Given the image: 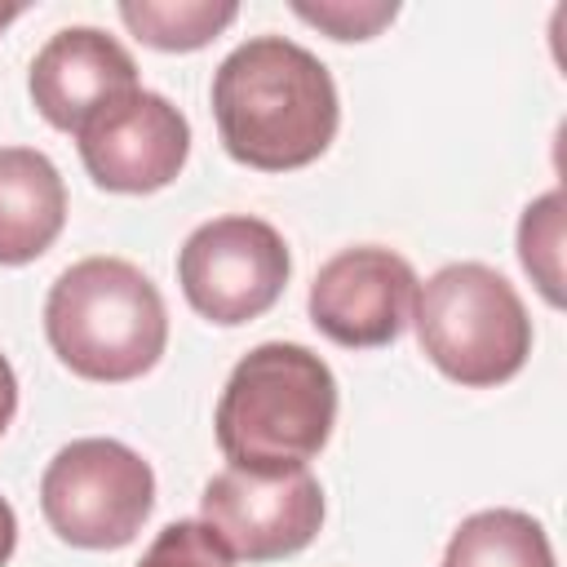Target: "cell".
Returning a JSON list of instances; mask_svg holds the SVG:
<instances>
[{
	"instance_id": "cell-9",
	"label": "cell",
	"mask_w": 567,
	"mask_h": 567,
	"mask_svg": "<svg viewBox=\"0 0 567 567\" xmlns=\"http://www.w3.org/2000/svg\"><path fill=\"white\" fill-rule=\"evenodd\" d=\"M416 270L408 257L381 244H354L328 257L310 284V323L346 346V350H377L390 346L416 306Z\"/></svg>"
},
{
	"instance_id": "cell-15",
	"label": "cell",
	"mask_w": 567,
	"mask_h": 567,
	"mask_svg": "<svg viewBox=\"0 0 567 567\" xmlns=\"http://www.w3.org/2000/svg\"><path fill=\"white\" fill-rule=\"evenodd\" d=\"M292 13L332 40H372L399 18L394 0H292Z\"/></svg>"
},
{
	"instance_id": "cell-8",
	"label": "cell",
	"mask_w": 567,
	"mask_h": 567,
	"mask_svg": "<svg viewBox=\"0 0 567 567\" xmlns=\"http://www.w3.org/2000/svg\"><path fill=\"white\" fill-rule=\"evenodd\" d=\"M75 146L89 177L102 190L151 195L182 173L190 155V124L164 93L137 84L124 97L93 111L80 124Z\"/></svg>"
},
{
	"instance_id": "cell-18",
	"label": "cell",
	"mask_w": 567,
	"mask_h": 567,
	"mask_svg": "<svg viewBox=\"0 0 567 567\" xmlns=\"http://www.w3.org/2000/svg\"><path fill=\"white\" fill-rule=\"evenodd\" d=\"M13 549H18V514H13V505L0 496V567L13 558Z\"/></svg>"
},
{
	"instance_id": "cell-13",
	"label": "cell",
	"mask_w": 567,
	"mask_h": 567,
	"mask_svg": "<svg viewBox=\"0 0 567 567\" xmlns=\"http://www.w3.org/2000/svg\"><path fill=\"white\" fill-rule=\"evenodd\" d=\"M124 27L164 53H195L217 40L235 18V0H120Z\"/></svg>"
},
{
	"instance_id": "cell-2",
	"label": "cell",
	"mask_w": 567,
	"mask_h": 567,
	"mask_svg": "<svg viewBox=\"0 0 567 567\" xmlns=\"http://www.w3.org/2000/svg\"><path fill=\"white\" fill-rule=\"evenodd\" d=\"M337 425V377L297 341H261L248 350L217 399L213 430L230 470L288 474L323 452Z\"/></svg>"
},
{
	"instance_id": "cell-17",
	"label": "cell",
	"mask_w": 567,
	"mask_h": 567,
	"mask_svg": "<svg viewBox=\"0 0 567 567\" xmlns=\"http://www.w3.org/2000/svg\"><path fill=\"white\" fill-rule=\"evenodd\" d=\"M13 412H18V372H13V363L0 354V434L9 430Z\"/></svg>"
},
{
	"instance_id": "cell-11",
	"label": "cell",
	"mask_w": 567,
	"mask_h": 567,
	"mask_svg": "<svg viewBox=\"0 0 567 567\" xmlns=\"http://www.w3.org/2000/svg\"><path fill=\"white\" fill-rule=\"evenodd\" d=\"M66 226V186L35 146H0V266H27Z\"/></svg>"
},
{
	"instance_id": "cell-3",
	"label": "cell",
	"mask_w": 567,
	"mask_h": 567,
	"mask_svg": "<svg viewBox=\"0 0 567 567\" xmlns=\"http://www.w3.org/2000/svg\"><path fill=\"white\" fill-rule=\"evenodd\" d=\"M44 337L84 381H137L168 346V310L151 275L124 257L66 266L44 297Z\"/></svg>"
},
{
	"instance_id": "cell-19",
	"label": "cell",
	"mask_w": 567,
	"mask_h": 567,
	"mask_svg": "<svg viewBox=\"0 0 567 567\" xmlns=\"http://www.w3.org/2000/svg\"><path fill=\"white\" fill-rule=\"evenodd\" d=\"M22 18V4H0V31L9 27V22H18Z\"/></svg>"
},
{
	"instance_id": "cell-10",
	"label": "cell",
	"mask_w": 567,
	"mask_h": 567,
	"mask_svg": "<svg viewBox=\"0 0 567 567\" xmlns=\"http://www.w3.org/2000/svg\"><path fill=\"white\" fill-rule=\"evenodd\" d=\"M27 89L44 124L80 133V124L93 111L137 89V62L102 27H62L31 58Z\"/></svg>"
},
{
	"instance_id": "cell-1",
	"label": "cell",
	"mask_w": 567,
	"mask_h": 567,
	"mask_svg": "<svg viewBox=\"0 0 567 567\" xmlns=\"http://www.w3.org/2000/svg\"><path fill=\"white\" fill-rule=\"evenodd\" d=\"M213 120L230 159L257 173L315 164L341 124L332 71L288 35H252L213 71Z\"/></svg>"
},
{
	"instance_id": "cell-6",
	"label": "cell",
	"mask_w": 567,
	"mask_h": 567,
	"mask_svg": "<svg viewBox=\"0 0 567 567\" xmlns=\"http://www.w3.org/2000/svg\"><path fill=\"white\" fill-rule=\"evenodd\" d=\"M292 252L284 235L248 213L195 226L177 252V284L195 315L221 328L261 319L288 288Z\"/></svg>"
},
{
	"instance_id": "cell-16",
	"label": "cell",
	"mask_w": 567,
	"mask_h": 567,
	"mask_svg": "<svg viewBox=\"0 0 567 567\" xmlns=\"http://www.w3.org/2000/svg\"><path fill=\"white\" fill-rule=\"evenodd\" d=\"M137 567H235V558L226 554V545L208 532V523L199 518H177L168 523L151 549L142 554Z\"/></svg>"
},
{
	"instance_id": "cell-5",
	"label": "cell",
	"mask_w": 567,
	"mask_h": 567,
	"mask_svg": "<svg viewBox=\"0 0 567 567\" xmlns=\"http://www.w3.org/2000/svg\"><path fill=\"white\" fill-rule=\"evenodd\" d=\"M40 509L75 549H124L155 509V470L120 439H71L40 474Z\"/></svg>"
},
{
	"instance_id": "cell-4",
	"label": "cell",
	"mask_w": 567,
	"mask_h": 567,
	"mask_svg": "<svg viewBox=\"0 0 567 567\" xmlns=\"http://www.w3.org/2000/svg\"><path fill=\"white\" fill-rule=\"evenodd\" d=\"M425 359L456 385L487 390L523 372L532 319L514 284L483 261H447L416 284L412 306Z\"/></svg>"
},
{
	"instance_id": "cell-12",
	"label": "cell",
	"mask_w": 567,
	"mask_h": 567,
	"mask_svg": "<svg viewBox=\"0 0 567 567\" xmlns=\"http://www.w3.org/2000/svg\"><path fill=\"white\" fill-rule=\"evenodd\" d=\"M443 567H558L545 527L523 509H478L461 518Z\"/></svg>"
},
{
	"instance_id": "cell-14",
	"label": "cell",
	"mask_w": 567,
	"mask_h": 567,
	"mask_svg": "<svg viewBox=\"0 0 567 567\" xmlns=\"http://www.w3.org/2000/svg\"><path fill=\"white\" fill-rule=\"evenodd\" d=\"M518 261L540 288V297L563 306V190H545L518 217Z\"/></svg>"
},
{
	"instance_id": "cell-7",
	"label": "cell",
	"mask_w": 567,
	"mask_h": 567,
	"mask_svg": "<svg viewBox=\"0 0 567 567\" xmlns=\"http://www.w3.org/2000/svg\"><path fill=\"white\" fill-rule=\"evenodd\" d=\"M199 523H208L235 563H275L319 536L323 487L310 470L244 474L226 465L199 492Z\"/></svg>"
}]
</instances>
